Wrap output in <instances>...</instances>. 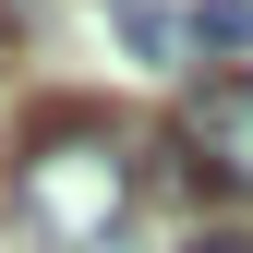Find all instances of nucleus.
<instances>
[{
    "label": "nucleus",
    "mask_w": 253,
    "mask_h": 253,
    "mask_svg": "<svg viewBox=\"0 0 253 253\" xmlns=\"http://www.w3.org/2000/svg\"><path fill=\"white\" fill-rule=\"evenodd\" d=\"M12 217L37 241H60V253H97L121 217H133V145H121L97 109L37 121V145L12 157Z\"/></svg>",
    "instance_id": "nucleus-1"
},
{
    "label": "nucleus",
    "mask_w": 253,
    "mask_h": 253,
    "mask_svg": "<svg viewBox=\"0 0 253 253\" xmlns=\"http://www.w3.org/2000/svg\"><path fill=\"white\" fill-rule=\"evenodd\" d=\"M181 157H193V181H217V193H253V73H217L181 97Z\"/></svg>",
    "instance_id": "nucleus-2"
},
{
    "label": "nucleus",
    "mask_w": 253,
    "mask_h": 253,
    "mask_svg": "<svg viewBox=\"0 0 253 253\" xmlns=\"http://www.w3.org/2000/svg\"><path fill=\"white\" fill-rule=\"evenodd\" d=\"M181 37L217 48V60H253V0H193V12H181Z\"/></svg>",
    "instance_id": "nucleus-3"
},
{
    "label": "nucleus",
    "mask_w": 253,
    "mask_h": 253,
    "mask_svg": "<svg viewBox=\"0 0 253 253\" xmlns=\"http://www.w3.org/2000/svg\"><path fill=\"white\" fill-rule=\"evenodd\" d=\"M121 37H133V60H157V73H169V60H181V12H157V0H121Z\"/></svg>",
    "instance_id": "nucleus-4"
},
{
    "label": "nucleus",
    "mask_w": 253,
    "mask_h": 253,
    "mask_svg": "<svg viewBox=\"0 0 253 253\" xmlns=\"http://www.w3.org/2000/svg\"><path fill=\"white\" fill-rule=\"evenodd\" d=\"M193 253H253V241H241V229H205V241H193Z\"/></svg>",
    "instance_id": "nucleus-5"
}]
</instances>
